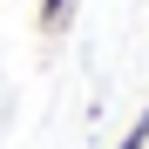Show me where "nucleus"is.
<instances>
[{
	"label": "nucleus",
	"mask_w": 149,
	"mask_h": 149,
	"mask_svg": "<svg viewBox=\"0 0 149 149\" xmlns=\"http://www.w3.org/2000/svg\"><path fill=\"white\" fill-rule=\"evenodd\" d=\"M68 7L74 0H41V34H61L68 27Z\"/></svg>",
	"instance_id": "obj_1"
},
{
	"label": "nucleus",
	"mask_w": 149,
	"mask_h": 149,
	"mask_svg": "<svg viewBox=\"0 0 149 149\" xmlns=\"http://www.w3.org/2000/svg\"><path fill=\"white\" fill-rule=\"evenodd\" d=\"M115 149H149V109L129 122V129H122V142H115Z\"/></svg>",
	"instance_id": "obj_2"
}]
</instances>
